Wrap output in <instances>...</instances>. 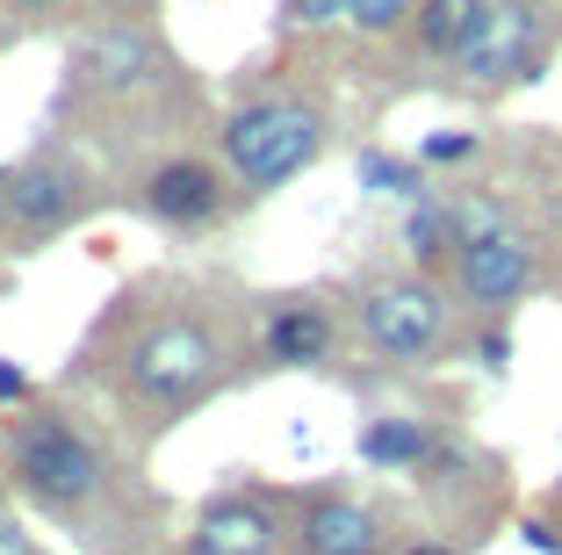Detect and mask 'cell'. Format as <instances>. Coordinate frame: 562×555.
<instances>
[{
  "label": "cell",
  "instance_id": "obj_12",
  "mask_svg": "<svg viewBox=\"0 0 562 555\" xmlns=\"http://www.w3.org/2000/svg\"><path fill=\"white\" fill-rule=\"evenodd\" d=\"M331 346H339V325L317 296H281L274 311L260 318V360L267 368H325Z\"/></svg>",
  "mask_w": 562,
  "mask_h": 555
},
{
  "label": "cell",
  "instance_id": "obj_3",
  "mask_svg": "<svg viewBox=\"0 0 562 555\" xmlns=\"http://www.w3.org/2000/svg\"><path fill=\"white\" fill-rule=\"evenodd\" d=\"M8 476L44 512H87L101 498V447L72 411H30L8 425Z\"/></svg>",
  "mask_w": 562,
  "mask_h": 555
},
{
  "label": "cell",
  "instance_id": "obj_6",
  "mask_svg": "<svg viewBox=\"0 0 562 555\" xmlns=\"http://www.w3.org/2000/svg\"><path fill=\"white\" fill-rule=\"evenodd\" d=\"M541 66H548L541 8H533V0H497L491 22H483V36H476V51H469L454 73H462L469 87H483V95H505V87L541 80Z\"/></svg>",
  "mask_w": 562,
  "mask_h": 555
},
{
  "label": "cell",
  "instance_id": "obj_17",
  "mask_svg": "<svg viewBox=\"0 0 562 555\" xmlns=\"http://www.w3.org/2000/svg\"><path fill=\"white\" fill-rule=\"evenodd\" d=\"M412 15H418V0H347V22H353V30H368V36L404 30Z\"/></svg>",
  "mask_w": 562,
  "mask_h": 555
},
{
  "label": "cell",
  "instance_id": "obj_13",
  "mask_svg": "<svg viewBox=\"0 0 562 555\" xmlns=\"http://www.w3.org/2000/svg\"><path fill=\"white\" fill-rule=\"evenodd\" d=\"M432 447H440V433H432L426 419H412V411H382V419H368L361 433H353V455L382 476H426Z\"/></svg>",
  "mask_w": 562,
  "mask_h": 555
},
{
  "label": "cell",
  "instance_id": "obj_10",
  "mask_svg": "<svg viewBox=\"0 0 562 555\" xmlns=\"http://www.w3.org/2000/svg\"><path fill=\"white\" fill-rule=\"evenodd\" d=\"M390 534H382V512L353 490H317L296 520V555H382Z\"/></svg>",
  "mask_w": 562,
  "mask_h": 555
},
{
  "label": "cell",
  "instance_id": "obj_21",
  "mask_svg": "<svg viewBox=\"0 0 562 555\" xmlns=\"http://www.w3.org/2000/svg\"><path fill=\"white\" fill-rule=\"evenodd\" d=\"M0 555H44V548H36V534L22 520H8V512H0Z\"/></svg>",
  "mask_w": 562,
  "mask_h": 555
},
{
  "label": "cell",
  "instance_id": "obj_1",
  "mask_svg": "<svg viewBox=\"0 0 562 555\" xmlns=\"http://www.w3.org/2000/svg\"><path fill=\"white\" fill-rule=\"evenodd\" d=\"M325 152V109L303 95H260L224 115V166L238 196H274Z\"/></svg>",
  "mask_w": 562,
  "mask_h": 555
},
{
  "label": "cell",
  "instance_id": "obj_25",
  "mask_svg": "<svg viewBox=\"0 0 562 555\" xmlns=\"http://www.w3.org/2000/svg\"><path fill=\"white\" fill-rule=\"evenodd\" d=\"M22 8H44V0H22Z\"/></svg>",
  "mask_w": 562,
  "mask_h": 555
},
{
  "label": "cell",
  "instance_id": "obj_23",
  "mask_svg": "<svg viewBox=\"0 0 562 555\" xmlns=\"http://www.w3.org/2000/svg\"><path fill=\"white\" fill-rule=\"evenodd\" d=\"M519 534H527V548H541V555H562V526H555V520H527Z\"/></svg>",
  "mask_w": 562,
  "mask_h": 555
},
{
  "label": "cell",
  "instance_id": "obj_22",
  "mask_svg": "<svg viewBox=\"0 0 562 555\" xmlns=\"http://www.w3.org/2000/svg\"><path fill=\"white\" fill-rule=\"evenodd\" d=\"M0 404L15 411V404H30V376H22L15 360H0Z\"/></svg>",
  "mask_w": 562,
  "mask_h": 555
},
{
  "label": "cell",
  "instance_id": "obj_11",
  "mask_svg": "<svg viewBox=\"0 0 562 555\" xmlns=\"http://www.w3.org/2000/svg\"><path fill=\"white\" fill-rule=\"evenodd\" d=\"M151 73H166V51H159V36L137 30V22L94 30V36L80 44V58H72V80L109 87V95H131V87H145Z\"/></svg>",
  "mask_w": 562,
  "mask_h": 555
},
{
  "label": "cell",
  "instance_id": "obj_4",
  "mask_svg": "<svg viewBox=\"0 0 562 555\" xmlns=\"http://www.w3.org/2000/svg\"><path fill=\"white\" fill-rule=\"evenodd\" d=\"M447 325H454V311H447V296L418 267L412 275H382L361 289V340L390 368H426L447 346Z\"/></svg>",
  "mask_w": 562,
  "mask_h": 555
},
{
  "label": "cell",
  "instance_id": "obj_9",
  "mask_svg": "<svg viewBox=\"0 0 562 555\" xmlns=\"http://www.w3.org/2000/svg\"><path fill=\"white\" fill-rule=\"evenodd\" d=\"M181 555H281V512L260 490H224L195 512Z\"/></svg>",
  "mask_w": 562,
  "mask_h": 555
},
{
  "label": "cell",
  "instance_id": "obj_16",
  "mask_svg": "<svg viewBox=\"0 0 562 555\" xmlns=\"http://www.w3.org/2000/svg\"><path fill=\"white\" fill-rule=\"evenodd\" d=\"M353 174H361V188L368 196H390V202H426V166L418 159H404V152H382V145H368L361 159H353Z\"/></svg>",
  "mask_w": 562,
  "mask_h": 555
},
{
  "label": "cell",
  "instance_id": "obj_5",
  "mask_svg": "<svg viewBox=\"0 0 562 555\" xmlns=\"http://www.w3.org/2000/svg\"><path fill=\"white\" fill-rule=\"evenodd\" d=\"M94 202V180H87L80 159L66 152H36L8 174V196H0V224H15L22 238H50V231H66L87 217Z\"/></svg>",
  "mask_w": 562,
  "mask_h": 555
},
{
  "label": "cell",
  "instance_id": "obj_26",
  "mask_svg": "<svg viewBox=\"0 0 562 555\" xmlns=\"http://www.w3.org/2000/svg\"><path fill=\"white\" fill-rule=\"evenodd\" d=\"M116 8H131V0H116Z\"/></svg>",
  "mask_w": 562,
  "mask_h": 555
},
{
  "label": "cell",
  "instance_id": "obj_24",
  "mask_svg": "<svg viewBox=\"0 0 562 555\" xmlns=\"http://www.w3.org/2000/svg\"><path fill=\"white\" fill-rule=\"evenodd\" d=\"M397 555H462V548H447V541H412V548H397Z\"/></svg>",
  "mask_w": 562,
  "mask_h": 555
},
{
  "label": "cell",
  "instance_id": "obj_8",
  "mask_svg": "<svg viewBox=\"0 0 562 555\" xmlns=\"http://www.w3.org/2000/svg\"><path fill=\"white\" fill-rule=\"evenodd\" d=\"M224 196H232V180L210 159H159L145 174V188H137V210L166 231H202L224 217Z\"/></svg>",
  "mask_w": 562,
  "mask_h": 555
},
{
  "label": "cell",
  "instance_id": "obj_15",
  "mask_svg": "<svg viewBox=\"0 0 562 555\" xmlns=\"http://www.w3.org/2000/svg\"><path fill=\"white\" fill-rule=\"evenodd\" d=\"M404 253L418 260V275L426 267H454V253H462V238H454V202L447 196H426L404 210Z\"/></svg>",
  "mask_w": 562,
  "mask_h": 555
},
{
  "label": "cell",
  "instance_id": "obj_2",
  "mask_svg": "<svg viewBox=\"0 0 562 555\" xmlns=\"http://www.w3.org/2000/svg\"><path fill=\"white\" fill-rule=\"evenodd\" d=\"M216 382H224V340L202 318H151L123 346V397H137L159 419L195 411L202 397H216Z\"/></svg>",
  "mask_w": 562,
  "mask_h": 555
},
{
  "label": "cell",
  "instance_id": "obj_19",
  "mask_svg": "<svg viewBox=\"0 0 562 555\" xmlns=\"http://www.w3.org/2000/svg\"><path fill=\"white\" fill-rule=\"evenodd\" d=\"M476 360L491 368V376H505V368H513V332H505V325H483L476 332Z\"/></svg>",
  "mask_w": 562,
  "mask_h": 555
},
{
  "label": "cell",
  "instance_id": "obj_7",
  "mask_svg": "<svg viewBox=\"0 0 562 555\" xmlns=\"http://www.w3.org/2000/svg\"><path fill=\"white\" fill-rule=\"evenodd\" d=\"M533 281H541V260H533V245L519 231H497V238H476L454 253V289L476 318H505L513 303H527Z\"/></svg>",
  "mask_w": 562,
  "mask_h": 555
},
{
  "label": "cell",
  "instance_id": "obj_18",
  "mask_svg": "<svg viewBox=\"0 0 562 555\" xmlns=\"http://www.w3.org/2000/svg\"><path fill=\"white\" fill-rule=\"evenodd\" d=\"M476 159V131H432L418 145V166H469Z\"/></svg>",
  "mask_w": 562,
  "mask_h": 555
},
{
  "label": "cell",
  "instance_id": "obj_14",
  "mask_svg": "<svg viewBox=\"0 0 562 555\" xmlns=\"http://www.w3.org/2000/svg\"><path fill=\"white\" fill-rule=\"evenodd\" d=\"M491 8L497 0H418V15H412L418 51L440 58V66H462L469 51H476L483 22H491Z\"/></svg>",
  "mask_w": 562,
  "mask_h": 555
},
{
  "label": "cell",
  "instance_id": "obj_20",
  "mask_svg": "<svg viewBox=\"0 0 562 555\" xmlns=\"http://www.w3.org/2000/svg\"><path fill=\"white\" fill-rule=\"evenodd\" d=\"M339 15H347V0H289L296 30H317V22H339Z\"/></svg>",
  "mask_w": 562,
  "mask_h": 555
}]
</instances>
